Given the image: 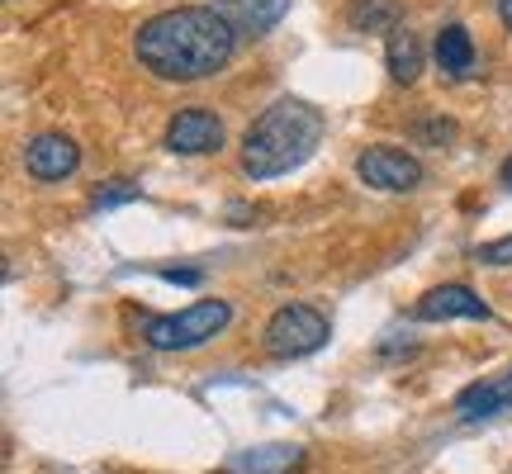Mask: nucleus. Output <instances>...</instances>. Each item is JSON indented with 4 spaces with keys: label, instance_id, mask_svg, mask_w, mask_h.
<instances>
[{
    "label": "nucleus",
    "instance_id": "0eeeda50",
    "mask_svg": "<svg viewBox=\"0 0 512 474\" xmlns=\"http://www.w3.org/2000/svg\"><path fill=\"white\" fill-rule=\"evenodd\" d=\"M76 166H81V147L67 133H38L24 147V171L34 181H67Z\"/></svg>",
    "mask_w": 512,
    "mask_h": 474
},
{
    "label": "nucleus",
    "instance_id": "39448f33",
    "mask_svg": "<svg viewBox=\"0 0 512 474\" xmlns=\"http://www.w3.org/2000/svg\"><path fill=\"white\" fill-rule=\"evenodd\" d=\"M356 176L375 190H389V195H403V190H418L422 181V162L403 147H366L356 157Z\"/></svg>",
    "mask_w": 512,
    "mask_h": 474
},
{
    "label": "nucleus",
    "instance_id": "dca6fc26",
    "mask_svg": "<svg viewBox=\"0 0 512 474\" xmlns=\"http://www.w3.org/2000/svg\"><path fill=\"white\" fill-rule=\"evenodd\" d=\"M475 256H479V266H512V233L498 237V242H484Z\"/></svg>",
    "mask_w": 512,
    "mask_h": 474
},
{
    "label": "nucleus",
    "instance_id": "423d86ee",
    "mask_svg": "<svg viewBox=\"0 0 512 474\" xmlns=\"http://www.w3.org/2000/svg\"><path fill=\"white\" fill-rule=\"evenodd\" d=\"M166 147L176 157H209L223 147V119L214 110H176L166 124Z\"/></svg>",
    "mask_w": 512,
    "mask_h": 474
},
{
    "label": "nucleus",
    "instance_id": "6ab92c4d",
    "mask_svg": "<svg viewBox=\"0 0 512 474\" xmlns=\"http://www.w3.org/2000/svg\"><path fill=\"white\" fill-rule=\"evenodd\" d=\"M498 15H503V24L512 29V0H498Z\"/></svg>",
    "mask_w": 512,
    "mask_h": 474
},
{
    "label": "nucleus",
    "instance_id": "ddd939ff",
    "mask_svg": "<svg viewBox=\"0 0 512 474\" xmlns=\"http://www.w3.org/2000/svg\"><path fill=\"white\" fill-rule=\"evenodd\" d=\"M403 19V0H351L347 24L356 34H394Z\"/></svg>",
    "mask_w": 512,
    "mask_h": 474
},
{
    "label": "nucleus",
    "instance_id": "aec40b11",
    "mask_svg": "<svg viewBox=\"0 0 512 474\" xmlns=\"http://www.w3.org/2000/svg\"><path fill=\"white\" fill-rule=\"evenodd\" d=\"M503 185H508V190H512V157H508V162H503Z\"/></svg>",
    "mask_w": 512,
    "mask_h": 474
},
{
    "label": "nucleus",
    "instance_id": "f8f14e48",
    "mask_svg": "<svg viewBox=\"0 0 512 474\" xmlns=\"http://www.w3.org/2000/svg\"><path fill=\"white\" fill-rule=\"evenodd\" d=\"M437 67L446 76H470L475 72V38H470V29L465 24H446L437 34Z\"/></svg>",
    "mask_w": 512,
    "mask_h": 474
},
{
    "label": "nucleus",
    "instance_id": "a211bd4d",
    "mask_svg": "<svg viewBox=\"0 0 512 474\" xmlns=\"http://www.w3.org/2000/svg\"><path fill=\"white\" fill-rule=\"evenodd\" d=\"M162 280H171V285H200L204 271H195V266H185V271H176V266H171V271H162Z\"/></svg>",
    "mask_w": 512,
    "mask_h": 474
},
{
    "label": "nucleus",
    "instance_id": "7ed1b4c3",
    "mask_svg": "<svg viewBox=\"0 0 512 474\" xmlns=\"http://www.w3.org/2000/svg\"><path fill=\"white\" fill-rule=\"evenodd\" d=\"M233 323V304L228 299H200L181 313H162L143 323V342L152 351H195L204 342H214L223 328Z\"/></svg>",
    "mask_w": 512,
    "mask_h": 474
},
{
    "label": "nucleus",
    "instance_id": "2eb2a0df",
    "mask_svg": "<svg viewBox=\"0 0 512 474\" xmlns=\"http://www.w3.org/2000/svg\"><path fill=\"white\" fill-rule=\"evenodd\" d=\"M128 200H138V185L133 181H110L91 195V209H114V204H128Z\"/></svg>",
    "mask_w": 512,
    "mask_h": 474
},
{
    "label": "nucleus",
    "instance_id": "6e6552de",
    "mask_svg": "<svg viewBox=\"0 0 512 474\" xmlns=\"http://www.w3.org/2000/svg\"><path fill=\"white\" fill-rule=\"evenodd\" d=\"M418 323H451V318H489V304L470 285H437L413 304Z\"/></svg>",
    "mask_w": 512,
    "mask_h": 474
},
{
    "label": "nucleus",
    "instance_id": "1a4fd4ad",
    "mask_svg": "<svg viewBox=\"0 0 512 474\" xmlns=\"http://www.w3.org/2000/svg\"><path fill=\"white\" fill-rule=\"evenodd\" d=\"M299 465H304V446L271 441V446H252V451L228 456L223 474H299Z\"/></svg>",
    "mask_w": 512,
    "mask_h": 474
},
{
    "label": "nucleus",
    "instance_id": "9b49d317",
    "mask_svg": "<svg viewBox=\"0 0 512 474\" xmlns=\"http://www.w3.org/2000/svg\"><path fill=\"white\" fill-rule=\"evenodd\" d=\"M503 408H512V370H503V375H494V380H479V384H470V389H460L456 394V413L465 422L494 418V413H503Z\"/></svg>",
    "mask_w": 512,
    "mask_h": 474
},
{
    "label": "nucleus",
    "instance_id": "f03ea898",
    "mask_svg": "<svg viewBox=\"0 0 512 474\" xmlns=\"http://www.w3.org/2000/svg\"><path fill=\"white\" fill-rule=\"evenodd\" d=\"M323 138V114L304 105V100H275L271 110L261 114L247 138H242V171L252 181H275L294 166H304L313 157V147Z\"/></svg>",
    "mask_w": 512,
    "mask_h": 474
},
{
    "label": "nucleus",
    "instance_id": "4468645a",
    "mask_svg": "<svg viewBox=\"0 0 512 474\" xmlns=\"http://www.w3.org/2000/svg\"><path fill=\"white\" fill-rule=\"evenodd\" d=\"M384 62H389V76H394L399 86H413V81L422 76V43H418V34L394 29V34H389V48H384Z\"/></svg>",
    "mask_w": 512,
    "mask_h": 474
},
{
    "label": "nucleus",
    "instance_id": "9d476101",
    "mask_svg": "<svg viewBox=\"0 0 512 474\" xmlns=\"http://www.w3.org/2000/svg\"><path fill=\"white\" fill-rule=\"evenodd\" d=\"M238 34H271L280 19L290 15V0H219L214 5Z\"/></svg>",
    "mask_w": 512,
    "mask_h": 474
},
{
    "label": "nucleus",
    "instance_id": "f257e3e1",
    "mask_svg": "<svg viewBox=\"0 0 512 474\" xmlns=\"http://www.w3.org/2000/svg\"><path fill=\"white\" fill-rule=\"evenodd\" d=\"M233 48H238V29L214 5L162 10L133 38V57L143 62V72H152L157 81H181V86L223 72Z\"/></svg>",
    "mask_w": 512,
    "mask_h": 474
},
{
    "label": "nucleus",
    "instance_id": "f3484780",
    "mask_svg": "<svg viewBox=\"0 0 512 474\" xmlns=\"http://www.w3.org/2000/svg\"><path fill=\"white\" fill-rule=\"evenodd\" d=\"M418 138H432V143H451V138H456V124H451V119H432V124H418Z\"/></svg>",
    "mask_w": 512,
    "mask_h": 474
},
{
    "label": "nucleus",
    "instance_id": "20e7f679",
    "mask_svg": "<svg viewBox=\"0 0 512 474\" xmlns=\"http://www.w3.org/2000/svg\"><path fill=\"white\" fill-rule=\"evenodd\" d=\"M328 318L313 309V304H285L271 313V323L261 332V347L275 361H294V356H309L328 342Z\"/></svg>",
    "mask_w": 512,
    "mask_h": 474
}]
</instances>
